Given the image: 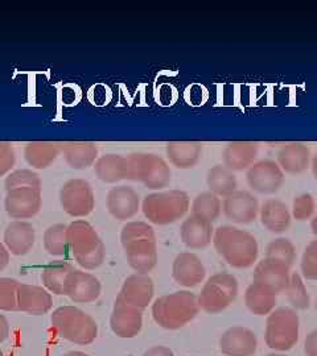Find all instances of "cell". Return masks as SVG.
Instances as JSON below:
<instances>
[{"label":"cell","instance_id":"7","mask_svg":"<svg viewBox=\"0 0 317 356\" xmlns=\"http://www.w3.org/2000/svg\"><path fill=\"white\" fill-rule=\"evenodd\" d=\"M299 334L300 318L295 309L280 306L267 316L265 342L271 350L290 351L299 342Z\"/></svg>","mask_w":317,"mask_h":356},{"label":"cell","instance_id":"52","mask_svg":"<svg viewBox=\"0 0 317 356\" xmlns=\"http://www.w3.org/2000/svg\"><path fill=\"white\" fill-rule=\"evenodd\" d=\"M315 309H316V313H317V298H316V302H315Z\"/></svg>","mask_w":317,"mask_h":356},{"label":"cell","instance_id":"25","mask_svg":"<svg viewBox=\"0 0 317 356\" xmlns=\"http://www.w3.org/2000/svg\"><path fill=\"white\" fill-rule=\"evenodd\" d=\"M256 157L258 144L253 141H231L222 153L224 165L234 173L247 170L256 161Z\"/></svg>","mask_w":317,"mask_h":356},{"label":"cell","instance_id":"1","mask_svg":"<svg viewBox=\"0 0 317 356\" xmlns=\"http://www.w3.org/2000/svg\"><path fill=\"white\" fill-rule=\"evenodd\" d=\"M121 243L128 266L135 273L148 275L157 264V242L151 225L141 220L127 222L121 231Z\"/></svg>","mask_w":317,"mask_h":356},{"label":"cell","instance_id":"29","mask_svg":"<svg viewBox=\"0 0 317 356\" xmlns=\"http://www.w3.org/2000/svg\"><path fill=\"white\" fill-rule=\"evenodd\" d=\"M94 172L105 184H118L128 178V160L121 154H105L95 161Z\"/></svg>","mask_w":317,"mask_h":356},{"label":"cell","instance_id":"45","mask_svg":"<svg viewBox=\"0 0 317 356\" xmlns=\"http://www.w3.org/2000/svg\"><path fill=\"white\" fill-rule=\"evenodd\" d=\"M8 337H10V323L3 314H0V343L7 341Z\"/></svg>","mask_w":317,"mask_h":356},{"label":"cell","instance_id":"11","mask_svg":"<svg viewBox=\"0 0 317 356\" xmlns=\"http://www.w3.org/2000/svg\"><path fill=\"white\" fill-rule=\"evenodd\" d=\"M286 179V173L281 170L275 160H258L246 170V181L252 191L271 195L281 189Z\"/></svg>","mask_w":317,"mask_h":356},{"label":"cell","instance_id":"28","mask_svg":"<svg viewBox=\"0 0 317 356\" xmlns=\"http://www.w3.org/2000/svg\"><path fill=\"white\" fill-rule=\"evenodd\" d=\"M61 149L66 164L76 170H84L94 166L98 160V148L90 141L61 143Z\"/></svg>","mask_w":317,"mask_h":356},{"label":"cell","instance_id":"26","mask_svg":"<svg viewBox=\"0 0 317 356\" xmlns=\"http://www.w3.org/2000/svg\"><path fill=\"white\" fill-rule=\"evenodd\" d=\"M259 219L265 229L274 234H281L290 229L292 214L288 206L280 200H267L259 209Z\"/></svg>","mask_w":317,"mask_h":356},{"label":"cell","instance_id":"2","mask_svg":"<svg viewBox=\"0 0 317 356\" xmlns=\"http://www.w3.org/2000/svg\"><path fill=\"white\" fill-rule=\"evenodd\" d=\"M213 245L230 267L247 269L258 261L259 244L252 232L234 226L215 229Z\"/></svg>","mask_w":317,"mask_h":356},{"label":"cell","instance_id":"47","mask_svg":"<svg viewBox=\"0 0 317 356\" xmlns=\"http://www.w3.org/2000/svg\"><path fill=\"white\" fill-rule=\"evenodd\" d=\"M311 169H312V173H314V177L317 181V154H315L311 160Z\"/></svg>","mask_w":317,"mask_h":356},{"label":"cell","instance_id":"37","mask_svg":"<svg viewBox=\"0 0 317 356\" xmlns=\"http://www.w3.org/2000/svg\"><path fill=\"white\" fill-rule=\"evenodd\" d=\"M266 259L281 263L291 268L296 259L295 244L287 238H278L268 243L266 247Z\"/></svg>","mask_w":317,"mask_h":356},{"label":"cell","instance_id":"13","mask_svg":"<svg viewBox=\"0 0 317 356\" xmlns=\"http://www.w3.org/2000/svg\"><path fill=\"white\" fill-rule=\"evenodd\" d=\"M259 201L253 193L235 191L222 201L224 216L237 225H250L259 216Z\"/></svg>","mask_w":317,"mask_h":356},{"label":"cell","instance_id":"23","mask_svg":"<svg viewBox=\"0 0 317 356\" xmlns=\"http://www.w3.org/2000/svg\"><path fill=\"white\" fill-rule=\"evenodd\" d=\"M311 149L300 141H292L283 145L277 156V163L287 175H302L311 166Z\"/></svg>","mask_w":317,"mask_h":356},{"label":"cell","instance_id":"20","mask_svg":"<svg viewBox=\"0 0 317 356\" xmlns=\"http://www.w3.org/2000/svg\"><path fill=\"white\" fill-rule=\"evenodd\" d=\"M206 268L201 259L193 252L178 254L172 264V277L187 289L199 286L205 280Z\"/></svg>","mask_w":317,"mask_h":356},{"label":"cell","instance_id":"30","mask_svg":"<svg viewBox=\"0 0 317 356\" xmlns=\"http://www.w3.org/2000/svg\"><path fill=\"white\" fill-rule=\"evenodd\" d=\"M61 153V143L57 141H32L24 148L26 161L35 169H47Z\"/></svg>","mask_w":317,"mask_h":356},{"label":"cell","instance_id":"19","mask_svg":"<svg viewBox=\"0 0 317 356\" xmlns=\"http://www.w3.org/2000/svg\"><path fill=\"white\" fill-rule=\"evenodd\" d=\"M290 269L291 268L281 263L265 257L263 260L258 261L254 268L253 281L266 286L278 296L280 293L286 292L288 288L291 279Z\"/></svg>","mask_w":317,"mask_h":356},{"label":"cell","instance_id":"42","mask_svg":"<svg viewBox=\"0 0 317 356\" xmlns=\"http://www.w3.org/2000/svg\"><path fill=\"white\" fill-rule=\"evenodd\" d=\"M16 163V154L13 144L0 141V177L11 172Z\"/></svg>","mask_w":317,"mask_h":356},{"label":"cell","instance_id":"21","mask_svg":"<svg viewBox=\"0 0 317 356\" xmlns=\"http://www.w3.org/2000/svg\"><path fill=\"white\" fill-rule=\"evenodd\" d=\"M215 227L213 223L201 216L190 214L181 223L180 238L190 250H203L213 242Z\"/></svg>","mask_w":317,"mask_h":356},{"label":"cell","instance_id":"46","mask_svg":"<svg viewBox=\"0 0 317 356\" xmlns=\"http://www.w3.org/2000/svg\"><path fill=\"white\" fill-rule=\"evenodd\" d=\"M10 251L7 250V247L4 245V243L0 242V272L4 270L8 263H10Z\"/></svg>","mask_w":317,"mask_h":356},{"label":"cell","instance_id":"16","mask_svg":"<svg viewBox=\"0 0 317 356\" xmlns=\"http://www.w3.org/2000/svg\"><path fill=\"white\" fill-rule=\"evenodd\" d=\"M110 327L119 338H135L143 327V310L128 305L116 297L110 317Z\"/></svg>","mask_w":317,"mask_h":356},{"label":"cell","instance_id":"44","mask_svg":"<svg viewBox=\"0 0 317 356\" xmlns=\"http://www.w3.org/2000/svg\"><path fill=\"white\" fill-rule=\"evenodd\" d=\"M141 356H175L173 351L165 346H153Z\"/></svg>","mask_w":317,"mask_h":356},{"label":"cell","instance_id":"10","mask_svg":"<svg viewBox=\"0 0 317 356\" xmlns=\"http://www.w3.org/2000/svg\"><path fill=\"white\" fill-rule=\"evenodd\" d=\"M60 204L68 216L73 218L89 216L95 206V197L91 185L81 178L66 181L60 191Z\"/></svg>","mask_w":317,"mask_h":356},{"label":"cell","instance_id":"31","mask_svg":"<svg viewBox=\"0 0 317 356\" xmlns=\"http://www.w3.org/2000/svg\"><path fill=\"white\" fill-rule=\"evenodd\" d=\"M245 304L254 316H268L278 305V296L266 286L252 282L245 292Z\"/></svg>","mask_w":317,"mask_h":356},{"label":"cell","instance_id":"51","mask_svg":"<svg viewBox=\"0 0 317 356\" xmlns=\"http://www.w3.org/2000/svg\"><path fill=\"white\" fill-rule=\"evenodd\" d=\"M0 356H4V354H3V351H1V348H0Z\"/></svg>","mask_w":317,"mask_h":356},{"label":"cell","instance_id":"33","mask_svg":"<svg viewBox=\"0 0 317 356\" xmlns=\"http://www.w3.org/2000/svg\"><path fill=\"white\" fill-rule=\"evenodd\" d=\"M72 270H75L73 266L63 260L52 261L49 264H47L42 268V273H41V280L44 286L47 288V291L57 296H63L65 282Z\"/></svg>","mask_w":317,"mask_h":356},{"label":"cell","instance_id":"27","mask_svg":"<svg viewBox=\"0 0 317 356\" xmlns=\"http://www.w3.org/2000/svg\"><path fill=\"white\" fill-rule=\"evenodd\" d=\"M203 144L199 141H171L165 145L169 163L178 169H192L203 156Z\"/></svg>","mask_w":317,"mask_h":356},{"label":"cell","instance_id":"40","mask_svg":"<svg viewBox=\"0 0 317 356\" xmlns=\"http://www.w3.org/2000/svg\"><path fill=\"white\" fill-rule=\"evenodd\" d=\"M20 282L10 277H0V310H17V289Z\"/></svg>","mask_w":317,"mask_h":356},{"label":"cell","instance_id":"3","mask_svg":"<svg viewBox=\"0 0 317 356\" xmlns=\"http://www.w3.org/2000/svg\"><path fill=\"white\" fill-rule=\"evenodd\" d=\"M197 296L190 291L164 294L153 301V321L167 330H178L188 325L200 313Z\"/></svg>","mask_w":317,"mask_h":356},{"label":"cell","instance_id":"15","mask_svg":"<svg viewBox=\"0 0 317 356\" xmlns=\"http://www.w3.org/2000/svg\"><path fill=\"white\" fill-rule=\"evenodd\" d=\"M218 344L225 356H254L258 350V338L246 326H231L222 332Z\"/></svg>","mask_w":317,"mask_h":356},{"label":"cell","instance_id":"36","mask_svg":"<svg viewBox=\"0 0 317 356\" xmlns=\"http://www.w3.org/2000/svg\"><path fill=\"white\" fill-rule=\"evenodd\" d=\"M66 225H53L44 232V248L52 256H65L69 251L66 239Z\"/></svg>","mask_w":317,"mask_h":356},{"label":"cell","instance_id":"32","mask_svg":"<svg viewBox=\"0 0 317 356\" xmlns=\"http://www.w3.org/2000/svg\"><path fill=\"white\" fill-rule=\"evenodd\" d=\"M206 185L209 191L225 198L231 193L238 191V179L233 170L225 165L212 166L206 175Z\"/></svg>","mask_w":317,"mask_h":356},{"label":"cell","instance_id":"8","mask_svg":"<svg viewBox=\"0 0 317 356\" xmlns=\"http://www.w3.org/2000/svg\"><path fill=\"white\" fill-rule=\"evenodd\" d=\"M128 178L151 191H160L171 184L172 172L163 157L153 153L137 152L127 156Z\"/></svg>","mask_w":317,"mask_h":356},{"label":"cell","instance_id":"24","mask_svg":"<svg viewBox=\"0 0 317 356\" xmlns=\"http://www.w3.org/2000/svg\"><path fill=\"white\" fill-rule=\"evenodd\" d=\"M36 231L26 220H13L4 231V245L15 256L29 254L35 245Z\"/></svg>","mask_w":317,"mask_h":356},{"label":"cell","instance_id":"38","mask_svg":"<svg viewBox=\"0 0 317 356\" xmlns=\"http://www.w3.org/2000/svg\"><path fill=\"white\" fill-rule=\"evenodd\" d=\"M6 191L17 189V188H38L41 189V179L38 173L31 169H19L11 172L4 182Z\"/></svg>","mask_w":317,"mask_h":356},{"label":"cell","instance_id":"14","mask_svg":"<svg viewBox=\"0 0 317 356\" xmlns=\"http://www.w3.org/2000/svg\"><path fill=\"white\" fill-rule=\"evenodd\" d=\"M101 292V281L94 275L75 269L66 279L63 296H68L77 304H90L98 300Z\"/></svg>","mask_w":317,"mask_h":356},{"label":"cell","instance_id":"43","mask_svg":"<svg viewBox=\"0 0 317 356\" xmlns=\"http://www.w3.org/2000/svg\"><path fill=\"white\" fill-rule=\"evenodd\" d=\"M303 351L305 356H317V329L307 334Z\"/></svg>","mask_w":317,"mask_h":356},{"label":"cell","instance_id":"17","mask_svg":"<svg viewBox=\"0 0 317 356\" xmlns=\"http://www.w3.org/2000/svg\"><path fill=\"white\" fill-rule=\"evenodd\" d=\"M153 294L155 284L151 276L143 273H132L125 280L121 292L116 297L128 305L144 310L153 302Z\"/></svg>","mask_w":317,"mask_h":356},{"label":"cell","instance_id":"48","mask_svg":"<svg viewBox=\"0 0 317 356\" xmlns=\"http://www.w3.org/2000/svg\"><path fill=\"white\" fill-rule=\"evenodd\" d=\"M311 229H312V234L317 236V214L311 219Z\"/></svg>","mask_w":317,"mask_h":356},{"label":"cell","instance_id":"12","mask_svg":"<svg viewBox=\"0 0 317 356\" xmlns=\"http://www.w3.org/2000/svg\"><path fill=\"white\" fill-rule=\"evenodd\" d=\"M42 204L41 189L17 188L7 191L4 198V209L10 218L16 220L29 219L38 216Z\"/></svg>","mask_w":317,"mask_h":356},{"label":"cell","instance_id":"49","mask_svg":"<svg viewBox=\"0 0 317 356\" xmlns=\"http://www.w3.org/2000/svg\"><path fill=\"white\" fill-rule=\"evenodd\" d=\"M63 356H90L88 354H85V353H81V351H69V353H66V354H63Z\"/></svg>","mask_w":317,"mask_h":356},{"label":"cell","instance_id":"35","mask_svg":"<svg viewBox=\"0 0 317 356\" xmlns=\"http://www.w3.org/2000/svg\"><path fill=\"white\" fill-rule=\"evenodd\" d=\"M286 296L288 302L291 304L292 309L297 310H307L311 306V297L305 285L303 276L297 272L291 273V279L288 288L286 289Z\"/></svg>","mask_w":317,"mask_h":356},{"label":"cell","instance_id":"4","mask_svg":"<svg viewBox=\"0 0 317 356\" xmlns=\"http://www.w3.org/2000/svg\"><path fill=\"white\" fill-rule=\"evenodd\" d=\"M68 245L79 267L94 270L101 267L106 257V248L97 231L84 219H77L66 229Z\"/></svg>","mask_w":317,"mask_h":356},{"label":"cell","instance_id":"22","mask_svg":"<svg viewBox=\"0 0 317 356\" xmlns=\"http://www.w3.org/2000/svg\"><path fill=\"white\" fill-rule=\"evenodd\" d=\"M53 306V298L51 293L47 289L29 285V284H20L17 289V310L32 316H42L47 314Z\"/></svg>","mask_w":317,"mask_h":356},{"label":"cell","instance_id":"34","mask_svg":"<svg viewBox=\"0 0 317 356\" xmlns=\"http://www.w3.org/2000/svg\"><path fill=\"white\" fill-rule=\"evenodd\" d=\"M193 216H201L209 222H216L222 213V201L212 191H203L193 200L190 206Z\"/></svg>","mask_w":317,"mask_h":356},{"label":"cell","instance_id":"39","mask_svg":"<svg viewBox=\"0 0 317 356\" xmlns=\"http://www.w3.org/2000/svg\"><path fill=\"white\" fill-rule=\"evenodd\" d=\"M316 211V201L312 194L302 193L293 198L291 214L293 219L299 222H305L312 219Z\"/></svg>","mask_w":317,"mask_h":356},{"label":"cell","instance_id":"50","mask_svg":"<svg viewBox=\"0 0 317 356\" xmlns=\"http://www.w3.org/2000/svg\"><path fill=\"white\" fill-rule=\"evenodd\" d=\"M266 356H287L284 355L283 353H278V351H274V353H271V354H267Z\"/></svg>","mask_w":317,"mask_h":356},{"label":"cell","instance_id":"5","mask_svg":"<svg viewBox=\"0 0 317 356\" xmlns=\"http://www.w3.org/2000/svg\"><path fill=\"white\" fill-rule=\"evenodd\" d=\"M52 327L57 335L68 342L88 346L98 337L95 319L76 306H61L53 312Z\"/></svg>","mask_w":317,"mask_h":356},{"label":"cell","instance_id":"41","mask_svg":"<svg viewBox=\"0 0 317 356\" xmlns=\"http://www.w3.org/2000/svg\"><path fill=\"white\" fill-rule=\"evenodd\" d=\"M300 275L304 280H317V241L307 244L300 260Z\"/></svg>","mask_w":317,"mask_h":356},{"label":"cell","instance_id":"6","mask_svg":"<svg viewBox=\"0 0 317 356\" xmlns=\"http://www.w3.org/2000/svg\"><path fill=\"white\" fill-rule=\"evenodd\" d=\"M140 209L146 219L153 225L167 226L187 216L190 209V198L185 191L178 189L153 191L144 197Z\"/></svg>","mask_w":317,"mask_h":356},{"label":"cell","instance_id":"9","mask_svg":"<svg viewBox=\"0 0 317 356\" xmlns=\"http://www.w3.org/2000/svg\"><path fill=\"white\" fill-rule=\"evenodd\" d=\"M240 293V284L234 275L218 272L203 282L197 296L200 309L208 314H218L231 305Z\"/></svg>","mask_w":317,"mask_h":356},{"label":"cell","instance_id":"18","mask_svg":"<svg viewBox=\"0 0 317 356\" xmlns=\"http://www.w3.org/2000/svg\"><path fill=\"white\" fill-rule=\"evenodd\" d=\"M109 214L116 220H128L139 213L141 201L138 191L126 185L110 189L106 197Z\"/></svg>","mask_w":317,"mask_h":356}]
</instances>
